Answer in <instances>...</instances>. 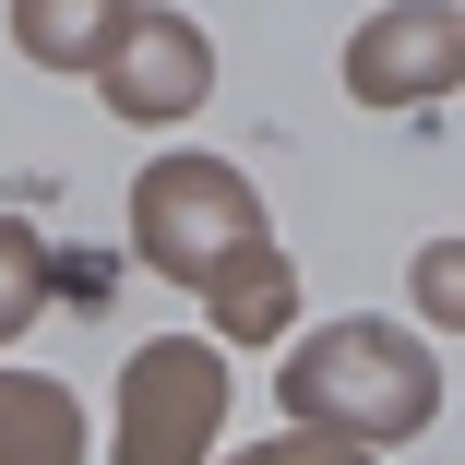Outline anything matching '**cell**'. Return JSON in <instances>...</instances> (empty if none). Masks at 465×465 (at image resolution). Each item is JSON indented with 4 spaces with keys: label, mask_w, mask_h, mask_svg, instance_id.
Masks as SVG:
<instances>
[{
    "label": "cell",
    "mask_w": 465,
    "mask_h": 465,
    "mask_svg": "<svg viewBox=\"0 0 465 465\" xmlns=\"http://www.w3.org/2000/svg\"><path fill=\"white\" fill-rule=\"evenodd\" d=\"M465 72V13H382V25H358V48H346V84H358V108H418V96H441V84Z\"/></svg>",
    "instance_id": "cell-4"
},
{
    "label": "cell",
    "mask_w": 465,
    "mask_h": 465,
    "mask_svg": "<svg viewBox=\"0 0 465 465\" xmlns=\"http://www.w3.org/2000/svg\"><path fill=\"white\" fill-rule=\"evenodd\" d=\"M287 418L334 430V441H406L430 406H441V370L418 358V334L394 322H322L299 358H287Z\"/></svg>",
    "instance_id": "cell-1"
},
{
    "label": "cell",
    "mask_w": 465,
    "mask_h": 465,
    "mask_svg": "<svg viewBox=\"0 0 465 465\" xmlns=\"http://www.w3.org/2000/svg\"><path fill=\"white\" fill-rule=\"evenodd\" d=\"M0 465H84V418H72L60 382L0 370Z\"/></svg>",
    "instance_id": "cell-7"
},
{
    "label": "cell",
    "mask_w": 465,
    "mask_h": 465,
    "mask_svg": "<svg viewBox=\"0 0 465 465\" xmlns=\"http://www.w3.org/2000/svg\"><path fill=\"white\" fill-rule=\"evenodd\" d=\"M36 299H60V287H48V239L0 215V346H13V334L36 322Z\"/></svg>",
    "instance_id": "cell-9"
},
{
    "label": "cell",
    "mask_w": 465,
    "mask_h": 465,
    "mask_svg": "<svg viewBox=\"0 0 465 465\" xmlns=\"http://www.w3.org/2000/svg\"><path fill=\"white\" fill-rule=\"evenodd\" d=\"M239 465H370L358 441H262V453H239Z\"/></svg>",
    "instance_id": "cell-11"
},
{
    "label": "cell",
    "mask_w": 465,
    "mask_h": 465,
    "mask_svg": "<svg viewBox=\"0 0 465 465\" xmlns=\"http://www.w3.org/2000/svg\"><path fill=\"white\" fill-rule=\"evenodd\" d=\"M96 84H108V108H120V120H167V108H192L203 84H215V48L179 25V13H132L120 48L96 60Z\"/></svg>",
    "instance_id": "cell-5"
},
{
    "label": "cell",
    "mask_w": 465,
    "mask_h": 465,
    "mask_svg": "<svg viewBox=\"0 0 465 465\" xmlns=\"http://www.w3.org/2000/svg\"><path fill=\"white\" fill-rule=\"evenodd\" d=\"M132 25V0H13V36L48 60V72H96Z\"/></svg>",
    "instance_id": "cell-6"
},
{
    "label": "cell",
    "mask_w": 465,
    "mask_h": 465,
    "mask_svg": "<svg viewBox=\"0 0 465 465\" xmlns=\"http://www.w3.org/2000/svg\"><path fill=\"white\" fill-rule=\"evenodd\" d=\"M203 299H215V334H239V346H251V334H274V322H287L299 274H287V251H274V239H251V251H239V262L215 274Z\"/></svg>",
    "instance_id": "cell-8"
},
{
    "label": "cell",
    "mask_w": 465,
    "mask_h": 465,
    "mask_svg": "<svg viewBox=\"0 0 465 465\" xmlns=\"http://www.w3.org/2000/svg\"><path fill=\"white\" fill-rule=\"evenodd\" d=\"M227 418V358L203 334L132 346V394H120V465H203Z\"/></svg>",
    "instance_id": "cell-3"
},
{
    "label": "cell",
    "mask_w": 465,
    "mask_h": 465,
    "mask_svg": "<svg viewBox=\"0 0 465 465\" xmlns=\"http://www.w3.org/2000/svg\"><path fill=\"white\" fill-rule=\"evenodd\" d=\"M418 299H430V322H465V239L418 251Z\"/></svg>",
    "instance_id": "cell-10"
},
{
    "label": "cell",
    "mask_w": 465,
    "mask_h": 465,
    "mask_svg": "<svg viewBox=\"0 0 465 465\" xmlns=\"http://www.w3.org/2000/svg\"><path fill=\"white\" fill-rule=\"evenodd\" d=\"M132 227H143V262L192 274V287H215V274H227V262L262 239L251 179H239V167H215V155H167V167H143Z\"/></svg>",
    "instance_id": "cell-2"
}]
</instances>
